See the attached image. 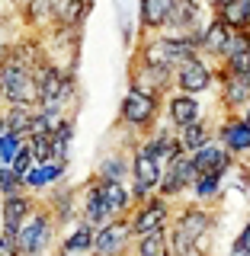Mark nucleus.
Returning a JSON list of instances; mask_svg holds the SVG:
<instances>
[{"label": "nucleus", "instance_id": "12", "mask_svg": "<svg viewBox=\"0 0 250 256\" xmlns=\"http://www.w3.org/2000/svg\"><path fill=\"white\" fill-rule=\"evenodd\" d=\"M231 38H234V29H231L221 16H212L208 29L202 32V38H199V45H202V58L212 61L215 68H224L228 58H231Z\"/></svg>", "mask_w": 250, "mask_h": 256}, {"label": "nucleus", "instance_id": "31", "mask_svg": "<svg viewBox=\"0 0 250 256\" xmlns=\"http://www.w3.org/2000/svg\"><path fill=\"white\" fill-rule=\"evenodd\" d=\"M215 16H221L234 32H250V0H234L231 6L218 10Z\"/></svg>", "mask_w": 250, "mask_h": 256}, {"label": "nucleus", "instance_id": "3", "mask_svg": "<svg viewBox=\"0 0 250 256\" xmlns=\"http://www.w3.org/2000/svg\"><path fill=\"white\" fill-rule=\"evenodd\" d=\"M36 86H39V109L55 118H68L64 112H68V102L74 100V86H77L74 74L48 61L36 70Z\"/></svg>", "mask_w": 250, "mask_h": 256}, {"label": "nucleus", "instance_id": "34", "mask_svg": "<svg viewBox=\"0 0 250 256\" xmlns=\"http://www.w3.org/2000/svg\"><path fill=\"white\" fill-rule=\"evenodd\" d=\"M29 154L36 164H55V150H52V138H32L29 141Z\"/></svg>", "mask_w": 250, "mask_h": 256}, {"label": "nucleus", "instance_id": "40", "mask_svg": "<svg viewBox=\"0 0 250 256\" xmlns=\"http://www.w3.org/2000/svg\"><path fill=\"white\" fill-rule=\"evenodd\" d=\"M244 118H247V122H250V106H247V112H244Z\"/></svg>", "mask_w": 250, "mask_h": 256}, {"label": "nucleus", "instance_id": "19", "mask_svg": "<svg viewBox=\"0 0 250 256\" xmlns=\"http://www.w3.org/2000/svg\"><path fill=\"white\" fill-rule=\"evenodd\" d=\"M189 160H192V166H196L199 176H224V180H228V173L237 166V157L231 154V150H224L218 141L202 148V150H196Z\"/></svg>", "mask_w": 250, "mask_h": 256}, {"label": "nucleus", "instance_id": "24", "mask_svg": "<svg viewBox=\"0 0 250 256\" xmlns=\"http://www.w3.org/2000/svg\"><path fill=\"white\" fill-rule=\"evenodd\" d=\"M96 180H106V182H132V154L125 150H112L100 160L96 166Z\"/></svg>", "mask_w": 250, "mask_h": 256}, {"label": "nucleus", "instance_id": "1", "mask_svg": "<svg viewBox=\"0 0 250 256\" xmlns=\"http://www.w3.org/2000/svg\"><path fill=\"white\" fill-rule=\"evenodd\" d=\"M212 230H215V214L208 205L189 202L173 214V228H170V246L173 256H196L208 253L212 244Z\"/></svg>", "mask_w": 250, "mask_h": 256}, {"label": "nucleus", "instance_id": "21", "mask_svg": "<svg viewBox=\"0 0 250 256\" xmlns=\"http://www.w3.org/2000/svg\"><path fill=\"white\" fill-rule=\"evenodd\" d=\"M96 192L100 198L106 202L112 218H128L135 212V196L128 182H106V180H96Z\"/></svg>", "mask_w": 250, "mask_h": 256}, {"label": "nucleus", "instance_id": "32", "mask_svg": "<svg viewBox=\"0 0 250 256\" xmlns=\"http://www.w3.org/2000/svg\"><path fill=\"white\" fill-rule=\"evenodd\" d=\"M26 148H29V141L20 138V134H10V132L0 134V170H10L16 164V157H20Z\"/></svg>", "mask_w": 250, "mask_h": 256}, {"label": "nucleus", "instance_id": "30", "mask_svg": "<svg viewBox=\"0 0 250 256\" xmlns=\"http://www.w3.org/2000/svg\"><path fill=\"white\" fill-rule=\"evenodd\" d=\"M224 192V176H199L196 186H192V198L199 205H208V202H218Z\"/></svg>", "mask_w": 250, "mask_h": 256}, {"label": "nucleus", "instance_id": "25", "mask_svg": "<svg viewBox=\"0 0 250 256\" xmlns=\"http://www.w3.org/2000/svg\"><path fill=\"white\" fill-rule=\"evenodd\" d=\"M55 29H80L90 13V0H52Z\"/></svg>", "mask_w": 250, "mask_h": 256}, {"label": "nucleus", "instance_id": "5", "mask_svg": "<svg viewBox=\"0 0 250 256\" xmlns=\"http://www.w3.org/2000/svg\"><path fill=\"white\" fill-rule=\"evenodd\" d=\"M164 170L167 166L154 157V150L144 144V138H138V144L132 148V196H135V205L148 202L160 192V180H164Z\"/></svg>", "mask_w": 250, "mask_h": 256}, {"label": "nucleus", "instance_id": "23", "mask_svg": "<svg viewBox=\"0 0 250 256\" xmlns=\"http://www.w3.org/2000/svg\"><path fill=\"white\" fill-rule=\"evenodd\" d=\"M93 246H96V230L77 221L74 228L64 230L58 250H61V253H68V256H93Z\"/></svg>", "mask_w": 250, "mask_h": 256}, {"label": "nucleus", "instance_id": "4", "mask_svg": "<svg viewBox=\"0 0 250 256\" xmlns=\"http://www.w3.org/2000/svg\"><path fill=\"white\" fill-rule=\"evenodd\" d=\"M0 93H4L7 109H36L39 106V86L36 70L23 61L4 54V74H0Z\"/></svg>", "mask_w": 250, "mask_h": 256}, {"label": "nucleus", "instance_id": "17", "mask_svg": "<svg viewBox=\"0 0 250 256\" xmlns=\"http://www.w3.org/2000/svg\"><path fill=\"white\" fill-rule=\"evenodd\" d=\"M180 0H138V29L141 36H160L170 29V20Z\"/></svg>", "mask_w": 250, "mask_h": 256}, {"label": "nucleus", "instance_id": "11", "mask_svg": "<svg viewBox=\"0 0 250 256\" xmlns=\"http://www.w3.org/2000/svg\"><path fill=\"white\" fill-rule=\"evenodd\" d=\"M132 250H135V234H132L128 218H116V221H109L106 228L96 230L93 256H128Z\"/></svg>", "mask_w": 250, "mask_h": 256}, {"label": "nucleus", "instance_id": "20", "mask_svg": "<svg viewBox=\"0 0 250 256\" xmlns=\"http://www.w3.org/2000/svg\"><path fill=\"white\" fill-rule=\"evenodd\" d=\"M80 214H77V221L80 224H87V228H93V230H100V228H106L109 221H116L109 214V208H106V202L100 198V192H96V176L90 182H87L84 189H80Z\"/></svg>", "mask_w": 250, "mask_h": 256}, {"label": "nucleus", "instance_id": "39", "mask_svg": "<svg viewBox=\"0 0 250 256\" xmlns=\"http://www.w3.org/2000/svg\"><path fill=\"white\" fill-rule=\"evenodd\" d=\"M228 256H250L244 246H237V244H231V250H228Z\"/></svg>", "mask_w": 250, "mask_h": 256}, {"label": "nucleus", "instance_id": "29", "mask_svg": "<svg viewBox=\"0 0 250 256\" xmlns=\"http://www.w3.org/2000/svg\"><path fill=\"white\" fill-rule=\"evenodd\" d=\"M36 109H4V128H0V134L10 132V134H20V138H29V128H32V116H36Z\"/></svg>", "mask_w": 250, "mask_h": 256}, {"label": "nucleus", "instance_id": "9", "mask_svg": "<svg viewBox=\"0 0 250 256\" xmlns=\"http://www.w3.org/2000/svg\"><path fill=\"white\" fill-rule=\"evenodd\" d=\"M170 221H173V208H170L167 198H160V196L135 205V212L128 214V224H132L135 240L151 237V234H164V230H170Z\"/></svg>", "mask_w": 250, "mask_h": 256}, {"label": "nucleus", "instance_id": "13", "mask_svg": "<svg viewBox=\"0 0 250 256\" xmlns=\"http://www.w3.org/2000/svg\"><path fill=\"white\" fill-rule=\"evenodd\" d=\"M215 141L224 150H231L237 160L250 157V122L244 116H221L215 122Z\"/></svg>", "mask_w": 250, "mask_h": 256}, {"label": "nucleus", "instance_id": "37", "mask_svg": "<svg viewBox=\"0 0 250 256\" xmlns=\"http://www.w3.org/2000/svg\"><path fill=\"white\" fill-rule=\"evenodd\" d=\"M0 246H4V250H0V256H20V250H16V240H13V237H0Z\"/></svg>", "mask_w": 250, "mask_h": 256}, {"label": "nucleus", "instance_id": "2", "mask_svg": "<svg viewBox=\"0 0 250 256\" xmlns=\"http://www.w3.org/2000/svg\"><path fill=\"white\" fill-rule=\"evenodd\" d=\"M135 58L157 64V68H183L192 58H202V45L199 38H186V36H170V32H160V36H141L138 48H135Z\"/></svg>", "mask_w": 250, "mask_h": 256}, {"label": "nucleus", "instance_id": "10", "mask_svg": "<svg viewBox=\"0 0 250 256\" xmlns=\"http://www.w3.org/2000/svg\"><path fill=\"white\" fill-rule=\"evenodd\" d=\"M218 74H221V68H215L212 61L192 58L183 68L173 70V90L186 93V96H205L212 86H218Z\"/></svg>", "mask_w": 250, "mask_h": 256}, {"label": "nucleus", "instance_id": "41", "mask_svg": "<svg viewBox=\"0 0 250 256\" xmlns=\"http://www.w3.org/2000/svg\"><path fill=\"white\" fill-rule=\"evenodd\" d=\"M55 256H68V253H61V250H58V253H55Z\"/></svg>", "mask_w": 250, "mask_h": 256}, {"label": "nucleus", "instance_id": "33", "mask_svg": "<svg viewBox=\"0 0 250 256\" xmlns=\"http://www.w3.org/2000/svg\"><path fill=\"white\" fill-rule=\"evenodd\" d=\"M0 192H4V198L23 196V192H26V182H23L13 170H0Z\"/></svg>", "mask_w": 250, "mask_h": 256}, {"label": "nucleus", "instance_id": "27", "mask_svg": "<svg viewBox=\"0 0 250 256\" xmlns=\"http://www.w3.org/2000/svg\"><path fill=\"white\" fill-rule=\"evenodd\" d=\"M71 148H74V118H61L52 132V150L58 164H71Z\"/></svg>", "mask_w": 250, "mask_h": 256}, {"label": "nucleus", "instance_id": "36", "mask_svg": "<svg viewBox=\"0 0 250 256\" xmlns=\"http://www.w3.org/2000/svg\"><path fill=\"white\" fill-rule=\"evenodd\" d=\"M234 244H237V246H244V250L250 253V218H247L244 224H240V230H237V237H234Z\"/></svg>", "mask_w": 250, "mask_h": 256}, {"label": "nucleus", "instance_id": "16", "mask_svg": "<svg viewBox=\"0 0 250 256\" xmlns=\"http://www.w3.org/2000/svg\"><path fill=\"white\" fill-rule=\"evenodd\" d=\"M164 116H167V125H173L176 132H183V128L196 125L205 118V106L199 102V96H186V93H170L164 102Z\"/></svg>", "mask_w": 250, "mask_h": 256}, {"label": "nucleus", "instance_id": "38", "mask_svg": "<svg viewBox=\"0 0 250 256\" xmlns=\"http://www.w3.org/2000/svg\"><path fill=\"white\" fill-rule=\"evenodd\" d=\"M231 4H234V0H205V6L212 13H218V10H224V6H231Z\"/></svg>", "mask_w": 250, "mask_h": 256}, {"label": "nucleus", "instance_id": "28", "mask_svg": "<svg viewBox=\"0 0 250 256\" xmlns=\"http://www.w3.org/2000/svg\"><path fill=\"white\" fill-rule=\"evenodd\" d=\"M132 256H173V246H170V230L135 240V250H132Z\"/></svg>", "mask_w": 250, "mask_h": 256}, {"label": "nucleus", "instance_id": "22", "mask_svg": "<svg viewBox=\"0 0 250 256\" xmlns=\"http://www.w3.org/2000/svg\"><path fill=\"white\" fill-rule=\"evenodd\" d=\"M64 173H68V164H36V170L26 176V192L29 196H39V192H55L58 186H64Z\"/></svg>", "mask_w": 250, "mask_h": 256}, {"label": "nucleus", "instance_id": "35", "mask_svg": "<svg viewBox=\"0 0 250 256\" xmlns=\"http://www.w3.org/2000/svg\"><path fill=\"white\" fill-rule=\"evenodd\" d=\"M224 74H237V77H250V52H244V54H234L228 64H224Z\"/></svg>", "mask_w": 250, "mask_h": 256}, {"label": "nucleus", "instance_id": "6", "mask_svg": "<svg viewBox=\"0 0 250 256\" xmlns=\"http://www.w3.org/2000/svg\"><path fill=\"white\" fill-rule=\"evenodd\" d=\"M128 90L167 102V96L173 93V70L132 58V64H128Z\"/></svg>", "mask_w": 250, "mask_h": 256}, {"label": "nucleus", "instance_id": "7", "mask_svg": "<svg viewBox=\"0 0 250 256\" xmlns=\"http://www.w3.org/2000/svg\"><path fill=\"white\" fill-rule=\"evenodd\" d=\"M160 112H164V102L160 100H151V96H141V93L128 90L122 96V102H119V122H122L125 128H132V132H138L144 138V134H151L160 125L157 122Z\"/></svg>", "mask_w": 250, "mask_h": 256}, {"label": "nucleus", "instance_id": "18", "mask_svg": "<svg viewBox=\"0 0 250 256\" xmlns=\"http://www.w3.org/2000/svg\"><path fill=\"white\" fill-rule=\"evenodd\" d=\"M36 212H39V205H36V198H32L29 192L4 198V205H0V237H16L23 230V224H26Z\"/></svg>", "mask_w": 250, "mask_h": 256}, {"label": "nucleus", "instance_id": "14", "mask_svg": "<svg viewBox=\"0 0 250 256\" xmlns=\"http://www.w3.org/2000/svg\"><path fill=\"white\" fill-rule=\"evenodd\" d=\"M196 180H199V173H196V166H192V160L180 157V160H173V164L164 170V180H160L157 196L167 198V202H176V198H183L186 192H192Z\"/></svg>", "mask_w": 250, "mask_h": 256}, {"label": "nucleus", "instance_id": "8", "mask_svg": "<svg viewBox=\"0 0 250 256\" xmlns=\"http://www.w3.org/2000/svg\"><path fill=\"white\" fill-rule=\"evenodd\" d=\"M55 230H58V221L52 218V212H48L45 205H39V212L32 214V218L23 224V230L13 237L20 256H42L48 246H52Z\"/></svg>", "mask_w": 250, "mask_h": 256}, {"label": "nucleus", "instance_id": "15", "mask_svg": "<svg viewBox=\"0 0 250 256\" xmlns=\"http://www.w3.org/2000/svg\"><path fill=\"white\" fill-rule=\"evenodd\" d=\"M218 102L224 116H244L250 106V77L237 74H218Z\"/></svg>", "mask_w": 250, "mask_h": 256}, {"label": "nucleus", "instance_id": "26", "mask_svg": "<svg viewBox=\"0 0 250 256\" xmlns=\"http://www.w3.org/2000/svg\"><path fill=\"white\" fill-rule=\"evenodd\" d=\"M180 144H183V150H186L189 157L196 154V150L208 148V144H215V122H212V118H202V122L183 128V132H180Z\"/></svg>", "mask_w": 250, "mask_h": 256}]
</instances>
